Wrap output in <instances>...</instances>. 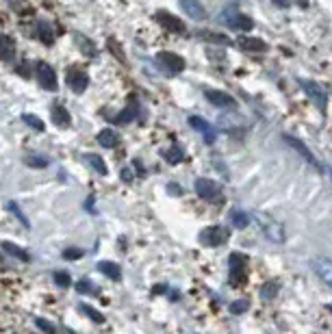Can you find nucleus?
Instances as JSON below:
<instances>
[{"label":"nucleus","mask_w":332,"mask_h":334,"mask_svg":"<svg viewBox=\"0 0 332 334\" xmlns=\"http://www.w3.org/2000/svg\"><path fill=\"white\" fill-rule=\"evenodd\" d=\"M256 221L261 226L263 234H265L269 241H273V243H285L287 232H285V226H282L278 219H273L271 215H267V213H256Z\"/></svg>","instance_id":"obj_1"},{"label":"nucleus","mask_w":332,"mask_h":334,"mask_svg":"<svg viewBox=\"0 0 332 334\" xmlns=\"http://www.w3.org/2000/svg\"><path fill=\"white\" fill-rule=\"evenodd\" d=\"M219 22H224L228 28H232V31H239V33H250L254 28V20L246 13L237 11L234 7H228L226 11H224L219 15Z\"/></svg>","instance_id":"obj_2"},{"label":"nucleus","mask_w":332,"mask_h":334,"mask_svg":"<svg viewBox=\"0 0 332 334\" xmlns=\"http://www.w3.org/2000/svg\"><path fill=\"white\" fill-rule=\"evenodd\" d=\"M228 241V230L224 226H209L200 232V243L207 248H217V245Z\"/></svg>","instance_id":"obj_3"},{"label":"nucleus","mask_w":332,"mask_h":334,"mask_svg":"<svg viewBox=\"0 0 332 334\" xmlns=\"http://www.w3.org/2000/svg\"><path fill=\"white\" fill-rule=\"evenodd\" d=\"M195 193H198L202 200H207V202H217L222 198L219 184L215 180H211V178H198V180H195Z\"/></svg>","instance_id":"obj_4"},{"label":"nucleus","mask_w":332,"mask_h":334,"mask_svg":"<svg viewBox=\"0 0 332 334\" xmlns=\"http://www.w3.org/2000/svg\"><path fill=\"white\" fill-rule=\"evenodd\" d=\"M156 63L170 74H180L185 70V59L176 52H159L156 54Z\"/></svg>","instance_id":"obj_5"},{"label":"nucleus","mask_w":332,"mask_h":334,"mask_svg":"<svg viewBox=\"0 0 332 334\" xmlns=\"http://www.w3.org/2000/svg\"><path fill=\"white\" fill-rule=\"evenodd\" d=\"M35 72H37V81H39V85H42L44 89H48V91H57L59 89L57 74H54V70L48 63L39 61L37 67H35Z\"/></svg>","instance_id":"obj_6"},{"label":"nucleus","mask_w":332,"mask_h":334,"mask_svg":"<svg viewBox=\"0 0 332 334\" xmlns=\"http://www.w3.org/2000/svg\"><path fill=\"white\" fill-rule=\"evenodd\" d=\"M246 280V256L232 252L230 256V284H241Z\"/></svg>","instance_id":"obj_7"},{"label":"nucleus","mask_w":332,"mask_h":334,"mask_svg":"<svg viewBox=\"0 0 332 334\" xmlns=\"http://www.w3.org/2000/svg\"><path fill=\"white\" fill-rule=\"evenodd\" d=\"M310 265H312V271L319 276V280L326 282L332 289V261L326 258V256H315L310 261Z\"/></svg>","instance_id":"obj_8"},{"label":"nucleus","mask_w":332,"mask_h":334,"mask_svg":"<svg viewBox=\"0 0 332 334\" xmlns=\"http://www.w3.org/2000/svg\"><path fill=\"white\" fill-rule=\"evenodd\" d=\"M178 5L182 7V11L187 13L191 20L195 22H202V20H207V9L200 0H178Z\"/></svg>","instance_id":"obj_9"},{"label":"nucleus","mask_w":332,"mask_h":334,"mask_svg":"<svg viewBox=\"0 0 332 334\" xmlns=\"http://www.w3.org/2000/svg\"><path fill=\"white\" fill-rule=\"evenodd\" d=\"M302 87H304V91L308 94V98L319 106V109H326V91L321 89L315 81H304Z\"/></svg>","instance_id":"obj_10"},{"label":"nucleus","mask_w":332,"mask_h":334,"mask_svg":"<svg viewBox=\"0 0 332 334\" xmlns=\"http://www.w3.org/2000/svg\"><path fill=\"white\" fill-rule=\"evenodd\" d=\"M204 94H207L209 102L215 104V106H222V109H230V106H234V98L228 96L226 91H219V89H207Z\"/></svg>","instance_id":"obj_11"},{"label":"nucleus","mask_w":332,"mask_h":334,"mask_svg":"<svg viewBox=\"0 0 332 334\" xmlns=\"http://www.w3.org/2000/svg\"><path fill=\"white\" fill-rule=\"evenodd\" d=\"M156 22H159L163 28H168V31H174V33H182L185 31V26L182 22L176 15H170L168 11H159L156 13Z\"/></svg>","instance_id":"obj_12"},{"label":"nucleus","mask_w":332,"mask_h":334,"mask_svg":"<svg viewBox=\"0 0 332 334\" xmlns=\"http://www.w3.org/2000/svg\"><path fill=\"white\" fill-rule=\"evenodd\" d=\"M285 141L291 145V148H296V152H298V154H302V159L308 161L312 167H319V161L315 159V156H312V152H310V150H308L306 145L302 143L300 139H296V137H289V135H287V137H285Z\"/></svg>","instance_id":"obj_13"},{"label":"nucleus","mask_w":332,"mask_h":334,"mask_svg":"<svg viewBox=\"0 0 332 334\" xmlns=\"http://www.w3.org/2000/svg\"><path fill=\"white\" fill-rule=\"evenodd\" d=\"M87 81H89V78H87V74L83 72V70H72L70 72V87L76 91V94H83L85 89H87Z\"/></svg>","instance_id":"obj_14"},{"label":"nucleus","mask_w":332,"mask_h":334,"mask_svg":"<svg viewBox=\"0 0 332 334\" xmlns=\"http://www.w3.org/2000/svg\"><path fill=\"white\" fill-rule=\"evenodd\" d=\"M189 124L193 126V128H198V131L202 133V137H204V141H207V143H213V141H215V133H213V128H211V124L204 122L202 117H191Z\"/></svg>","instance_id":"obj_15"},{"label":"nucleus","mask_w":332,"mask_h":334,"mask_svg":"<svg viewBox=\"0 0 332 334\" xmlns=\"http://www.w3.org/2000/svg\"><path fill=\"white\" fill-rule=\"evenodd\" d=\"M237 44L246 50H252V52H265L267 50V44L263 39H254V37H239Z\"/></svg>","instance_id":"obj_16"},{"label":"nucleus","mask_w":332,"mask_h":334,"mask_svg":"<svg viewBox=\"0 0 332 334\" xmlns=\"http://www.w3.org/2000/svg\"><path fill=\"white\" fill-rule=\"evenodd\" d=\"M98 271H102L106 278H111V280H120L122 278V269H120V265H115L111 261H100L98 263Z\"/></svg>","instance_id":"obj_17"},{"label":"nucleus","mask_w":332,"mask_h":334,"mask_svg":"<svg viewBox=\"0 0 332 334\" xmlns=\"http://www.w3.org/2000/svg\"><path fill=\"white\" fill-rule=\"evenodd\" d=\"M52 122L57 126H70V113H67L65 106H61V104L52 106Z\"/></svg>","instance_id":"obj_18"},{"label":"nucleus","mask_w":332,"mask_h":334,"mask_svg":"<svg viewBox=\"0 0 332 334\" xmlns=\"http://www.w3.org/2000/svg\"><path fill=\"white\" fill-rule=\"evenodd\" d=\"M3 250H5L7 254H11V256H15L17 261H22V263H28V261H31V256H28V252L22 250L20 245H13V243L5 241V243H3Z\"/></svg>","instance_id":"obj_19"},{"label":"nucleus","mask_w":332,"mask_h":334,"mask_svg":"<svg viewBox=\"0 0 332 334\" xmlns=\"http://www.w3.org/2000/svg\"><path fill=\"white\" fill-rule=\"evenodd\" d=\"M98 141H100L102 148H115V145H117V133L104 128V131L98 133Z\"/></svg>","instance_id":"obj_20"},{"label":"nucleus","mask_w":332,"mask_h":334,"mask_svg":"<svg viewBox=\"0 0 332 334\" xmlns=\"http://www.w3.org/2000/svg\"><path fill=\"white\" fill-rule=\"evenodd\" d=\"M83 159H85L87 163H89V165H91V170H94V172H98L100 176H106V172H109V170H106V163H104V161H102L98 154H85Z\"/></svg>","instance_id":"obj_21"},{"label":"nucleus","mask_w":332,"mask_h":334,"mask_svg":"<svg viewBox=\"0 0 332 334\" xmlns=\"http://www.w3.org/2000/svg\"><path fill=\"white\" fill-rule=\"evenodd\" d=\"M78 310H81L85 317H89L94 323H104V315H102V312H98L94 306H89V304H81Z\"/></svg>","instance_id":"obj_22"},{"label":"nucleus","mask_w":332,"mask_h":334,"mask_svg":"<svg viewBox=\"0 0 332 334\" xmlns=\"http://www.w3.org/2000/svg\"><path fill=\"white\" fill-rule=\"evenodd\" d=\"M230 219H232V226H234V228H239V230L248 228V224H250V217H248L246 213H241V211H232V213H230Z\"/></svg>","instance_id":"obj_23"},{"label":"nucleus","mask_w":332,"mask_h":334,"mask_svg":"<svg viewBox=\"0 0 332 334\" xmlns=\"http://www.w3.org/2000/svg\"><path fill=\"white\" fill-rule=\"evenodd\" d=\"M22 120H24L28 126H31V128H35L37 133H44V128H46V126H44V122L39 120L37 115H33V113H24V115H22Z\"/></svg>","instance_id":"obj_24"},{"label":"nucleus","mask_w":332,"mask_h":334,"mask_svg":"<svg viewBox=\"0 0 332 334\" xmlns=\"http://www.w3.org/2000/svg\"><path fill=\"white\" fill-rule=\"evenodd\" d=\"M54 284H57V287H61V289H67L72 284L70 273H67V271H54Z\"/></svg>","instance_id":"obj_25"},{"label":"nucleus","mask_w":332,"mask_h":334,"mask_svg":"<svg viewBox=\"0 0 332 334\" xmlns=\"http://www.w3.org/2000/svg\"><path fill=\"white\" fill-rule=\"evenodd\" d=\"M24 161H26V165L35 167V170H44V167H48V159H44V156H37V154L26 156Z\"/></svg>","instance_id":"obj_26"},{"label":"nucleus","mask_w":332,"mask_h":334,"mask_svg":"<svg viewBox=\"0 0 332 334\" xmlns=\"http://www.w3.org/2000/svg\"><path fill=\"white\" fill-rule=\"evenodd\" d=\"M163 156H165V159H168L170 163H180V161L185 159V154H182V150H180V148H176V145H174V148H170V150H168V152H165Z\"/></svg>","instance_id":"obj_27"},{"label":"nucleus","mask_w":332,"mask_h":334,"mask_svg":"<svg viewBox=\"0 0 332 334\" xmlns=\"http://www.w3.org/2000/svg\"><path fill=\"white\" fill-rule=\"evenodd\" d=\"M278 293V282H267L265 287H263V291H261V295L265 298V300H271L273 295Z\"/></svg>","instance_id":"obj_28"},{"label":"nucleus","mask_w":332,"mask_h":334,"mask_svg":"<svg viewBox=\"0 0 332 334\" xmlns=\"http://www.w3.org/2000/svg\"><path fill=\"white\" fill-rule=\"evenodd\" d=\"M61 256L65 261H78V258H83V250H78V248H65Z\"/></svg>","instance_id":"obj_29"},{"label":"nucleus","mask_w":332,"mask_h":334,"mask_svg":"<svg viewBox=\"0 0 332 334\" xmlns=\"http://www.w3.org/2000/svg\"><path fill=\"white\" fill-rule=\"evenodd\" d=\"M135 106H128V109H124L122 111V115L120 117H117V122H120V124H128L131 120H133V117H135Z\"/></svg>","instance_id":"obj_30"},{"label":"nucleus","mask_w":332,"mask_h":334,"mask_svg":"<svg viewBox=\"0 0 332 334\" xmlns=\"http://www.w3.org/2000/svg\"><path fill=\"white\" fill-rule=\"evenodd\" d=\"M248 300H237V302H232V306H230V312H234V315H237V312H246L248 310Z\"/></svg>","instance_id":"obj_31"},{"label":"nucleus","mask_w":332,"mask_h":334,"mask_svg":"<svg viewBox=\"0 0 332 334\" xmlns=\"http://www.w3.org/2000/svg\"><path fill=\"white\" fill-rule=\"evenodd\" d=\"M37 328L44 330V332H48V334H57V328L52 326L50 321H46V319H37Z\"/></svg>","instance_id":"obj_32"},{"label":"nucleus","mask_w":332,"mask_h":334,"mask_svg":"<svg viewBox=\"0 0 332 334\" xmlns=\"http://www.w3.org/2000/svg\"><path fill=\"white\" fill-rule=\"evenodd\" d=\"M200 37H207V39H213V42L217 44H228V39L224 35H213V33H200Z\"/></svg>","instance_id":"obj_33"},{"label":"nucleus","mask_w":332,"mask_h":334,"mask_svg":"<svg viewBox=\"0 0 332 334\" xmlns=\"http://www.w3.org/2000/svg\"><path fill=\"white\" fill-rule=\"evenodd\" d=\"M9 209H11V211L17 215V217H20V221H22V226H26V228H28V221H26V217H24V213L17 209V204H15V202H11V204H9Z\"/></svg>","instance_id":"obj_34"},{"label":"nucleus","mask_w":332,"mask_h":334,"mask_svg":"<svg viewBox=\"0 0 332 334\" xmlns=\"http://www.w3.org/2000/svg\"><path fill=\"white\" fill-rule=\"evenodd\" d=\"M76 289H78V293H94V291H91V282H87V280H81V282H78Z\"/></svg>","instance_id":"obj_35"},{"label":"nucleus","mask_w":332,"mask_h":334,"mask_svg":"<svg viewBox=\"0 0 332 334\" xmlns=\"http://www.w3.org/2000/svg\"><path fill=\"white\" fill-rule=\"evenodd\" d=\"M168 191H170L172 195H180V193H182V189H180V187L176 184V182H170V184H168Z\"/></svg>","instance_id":"obj_36"},{"label":"nucleus","mask_w":332,"mask_h":334,"mask_svg":"<svg viewBox=\"0 0 332 334\" xmlns=\"http://www.w3.org/2000/svg\"><path fill=\"white\" fill-rule=\"evenodd\" d=\"M273 3H276L278 7H289V5H291V0H273Z\"/></svg>","instance_id":"obj_37"},{"label":"nucleus","mask_w":332,"mask_h":334,"mask_svg":"<svg viewBox=\"0 0 332 334\" xmlns=\"http://www.w3.org/2000/svg\"><path fill=\"white\" fill-rule=\"evenodd\" d=\"M328 310H330V312H332V304H328Z\"/></svg>","instance_id":"obj_38"}]
</instances>
